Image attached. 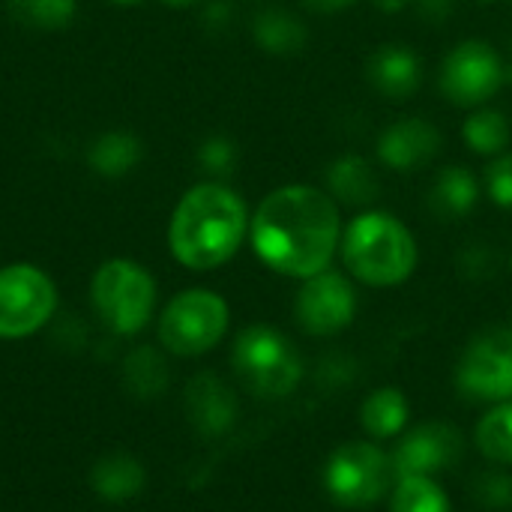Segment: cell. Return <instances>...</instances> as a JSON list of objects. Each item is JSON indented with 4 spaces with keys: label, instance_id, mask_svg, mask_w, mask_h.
Masks as SVG:
<instances>
[{
    "label": "cell",
    "instance_id": "1",
    "mask_svg": "<svg viewBox=\"0 0 512 512\" xmlns=\"http://www.w3.org/2000/svg\"><path fill=\"white\" fill-rule=\"evenodd\" d=\"M249 237L255 255L270 270L309 279L330 267L342 243L339 204L318 186H279L258 204Z\"/></svg>",
    "mask_w": 512,
    "mask_h": 512
},
{
    "label": "cell",
    "instance_id": "2",
    "mask_svg": "<svg viewBox=\"0 0 512 512\" xmlns=\"http://www.w3.org/2000/svg\"><path fill=\"white\" fill-rule=\"evenodd\" d=\"M249 231L243 198L222 183L192 186L174 207L168 225L171 255L189 270H216L228 264Z\"/></svg>",
    "mask_w": 512,
    "mask_h": 512
},
{
    "label": "cell",
    "instance_id": "3",
    "mask_svg": "<svg viewBox=\"0 0 512 512\" xmlns=\"http://www.w3.org/2000/svg\"><path fill=\"white\" fill-rule=\"evenodd\" d=\"M345 270L372 285L393 288L411 279L417 267V240L396 216L384 210H369L348 222L339 243Z\"/></svg>",
    "mask_w": 512,
    "mask_h": 512
},
{
    "label": "cell",
    "instance_id": "4",
    "mask_svg": "<svg viewBox=\"0 0 512 512\" xmlns=\"http://www.w3.org/2000/svg\"><path fill=\"white\" fill-rule=\"evenodd\" d=\"M234 372L261 399L288 396L303 378V360L291 339L267 324L246 327L231 351Z\"/></svg>",
    "mask_w": 512,
    "mask_h": 512
},
{
    "label": "cell",
    "instance_id": "5",
    "mask_svg": "<svg viewBox=\"0 0 512 512\" xmlns=\"http://www.w3.org/2000/svg\"><path fill=\"white\" fill-rule=\"evenodd\" d=\"M90 297L111 333L135 336L138 330H144V324L153 315L156 282L141 264L129 258H114L96 270Z\"/></svg>",
    "mask_w": 512,
    "mask_h": 512
},
{
    "label": "cell",
    "instance_id": "6",
    "mask_svg": "<svg viewBox=\"0 0 512 512\" xmlns=\"http://www.w3.org/2000/svg\"><path fill=\"white\" fill-rule=\"evenodd\" d=\"M396 483L390 456L369 444V441H351L342 444L324 468V489L327 495L348 510L372 507L378 504Z\"/></svg>",
    "mask_w": 512,
    "mask_h": 512
},
{
    "label": "cell",
    "instance_id": "7",
    "mask_svg": "<svg viewBox=\"0 0 512 512\" xmlns=\"http://www.w3.org/2000/svg\"><path fill=\"white\" fill-rule=\"evenodd\" d=\"M228 330V303L204 288L177 294L159 318V342L177 357L207 354Z\"/></svg>",
    "mask_w": 512,
    "mask_h": 512
},
{
    "label": "cell",
    "instance_id": "8",
    "mask_svg": "<svg viewBox=\"0 0 512 512\" xmlns=\"http://www.w3.org/2000/svg\"><path fill=\"white\" fill-rule=\"evenodd\" d=\"M507 84V63L483 39L459 42L441 63L438 87L459 108H477L489 102Z\"/></svg>",
    "mask_w": 512,
    "mask_h": 512
},
{
    "label": "cell",
    "instance_id": "9",
    "mask_svg": "<svg viewBox=\"0 0 512 512\" xmlns=\"http://www.w3.org/2000/svg\"><path fill=\"white\" fill-rule=\"evenodd\" d=\"M57 306L54 282L33 264L0 270V339H24L48 324Z\"/></svg>",
    "mask_w": 512,
    "mask_h": 512
},
{
    "label": "cell",
    "instance_id": "10",
    "mask_svg": "<svg viewBox=\"0 0 512 512\" xmlns=\"http://www.w3.org/2000/svg\"><path fill=\"white\" fill-rule=\"evenodd\" d=\"M456 387L474 402H512V330H486L465 348Z\"/></svg>",
    "mask_w": 512,
    "mask_h": 512
},
{
    "label": "cell",
    "instance_id": "11",
    "mask_svg": "<svg viewBox=\"0 0 512 512\" xmlns=\"http://www.w3.org/2000/svg\"><path fill=\"white\" fill-rule=\"evenodd\" d=\"M357 315V294L351 279L336 270H321L303 279V288L294 300V318L309 336H336Z\"/></svg>",
    "mask_w": 512,
    "mask_h": 512
},
{
    "label": "cell",
    "instance_id": "12",
    "mask_svg": "<svg viewBox=\"0 0 512 512\" xmlns=\"http://www.w3.org/2000/svg\"><path fill=\"white\" fill-rule=\"evenodd\" d=\"M462 453H465V441H462L459 429L450 423L432 420V423L411 429L390 453V462H393L396 480H405V477H432L435 480L438 474L456 468Z\"/></svg>",
    "mask_w": 512,
    "mask_h": 512
},
{
    "label": "cell",
    "instance_id": "13",
    "mask_svg": "<svg viewBox=\"0 0 512 512\" xmlns=\"http://www.w3.org/2000/svg\"><path fill=\"white\" fill-rule=\"evenodd\" d=\"M441 144L444 138L435 123L423 117H402L381 132L378 159L399 174H411L426 168L441 153Z\"/></svg>",
    "mask_w": 512,
    "mask_h": 512
},
{
    "label": "cell",
    "instance_id": "14",
    "mask_svg": "<svg viewBox=\"0 0 512 512\" xmlns=\"http://www.w3.org/2000/svg\"><path fill=\"white\" fill-rule=\"evenodd\" d=\"M183 408H186L192 429L204 438L225 435L237 420V396L213 372H201L189 381Z\"/></svg>",
    "mask_w": 512,
    "mask_h": 512
},
{
    "label": "cell",
    "instance_id": "15",
    "mask_svg": "<svg viewBox=\"0 0 512 512\" xmlns=\"http://www.w3.org/2000/svg\"><path fill=\"white\" fill-rule=\"evenodd\" d=\"M369 84L393 102L414 96L423 84V63L408 45H381L366 60Z\"/></svg>",
    "mask_w": 512,
    "mask_h": 512
},
{
    "label": "cell",
    "instance_id": "16",
    "mask_svg": "<svg viewBox=\"0 0 512 512\" xmlns=\"http://www.w3.org/2000/svg\"><path fill=\"white\" fill-rule=\"evenodd\" d=\"M327 195L336 204H351V207H366L381 198V180L372 162L360 153H345L333 159L324 171Z\"/></svg>",
    "mask_w": 512,
    "mask_h": 512
},
{
    "label": "cell",
    "instance_id": "17",
    "mask_svg": "<svg viewBox=\"0 0 512 512\" xmlns=\"http://www.w3.org/2000/svg\"><path fill=\"white\" fill-rule=\"evenodd\" d=\"M426 201H429L432 216H438L444 222H456V219H465L477 207L480 183H477V177L468 168L450 165V168L438 171Z\"/></svg>",
    "mask_w": 512,
    "mask_h": 512
},
{
    "label": "cell",
    "instance_id": "18",
    "mask_svg": "<svg viewBox=\"0 0 512 512\" xmlns=\"http://www.w3.org/2000/svg\"><path fill=\"white\" fill-rule=\"evenodd\" d=\"M90 483L102 501L120 504V501L135 498L144 489V468L138 459L126 456V453H111L93 465Z\"/></svg>",
    "mask_w": 512,
    "mask_h": 512
},
{
    "label": "cell",
    "instance_id": "19",
    "mask_svg": "<svg viewBox=\"0 0 512 512\" xmlns=\"http://www.w3.org/2000/svg\"><path fill=\"white\" fill-rule=\"evenodd\" d=\"M252 36L255 42L270 51V54H279V57H291V54H300L309 42V30L306 24L285 12V9H264L255 15L252 21Z\"/></svg>",
    "mask_w": 512,
    "mask_h": 512
},
{
    "label": "cell",
    "instance_id": "20",
    "mask_svg": "<svg viewBox=\"0 0 512 512\" xmlns=\"http://www.w3.org/2000/svg\"><path fill=\"white\" fill-rule=\"evenodd\" d=\"M408 414V399L396 387H381L360 405V423L378 441L396 438L408 426Z\"/></svg>",
    "mask_w": 512,
    "mask_h": 512
},
{
    "label": "cell",
    "instance_id": "21",
    "mask_svg": "<svg viewBox=\"0 0 512 512\" xmlns=\"http://www.w3.org/2000/svg\"><path fill=\"white\" fill-rule=\"evenodd\" d=\"M123 381H126V390L132 396H138V399L162 396V390L168 387L165 357L150 345H141V348L129 351V357L123 360Z\"/></svg>",
    "mask_w": 512,
    "mask_h": 512
},
{
    "label": "cell",
    "instance_id": "22",
    "mask_svg": "<svg viewBox=\"0 0 512 512\" xmlns=\"http://www.w3.org/2000/svg\"><path fill=\"white\" fill-rule=\"evenodd\" d=\"M141 159V141L129 132H105L90 147V165L102 177H123Z\"/></svg>",
    "mask_w": 512,
    "mask_h": 512
},
{
    "label": "cell",
    "instance_id": "23",
    "mask_svg": "<svg viewBox=\"0 0 512 512\" xmlns=\"http://www.w3.org/2000/svg\"><path fill=\"white\" fill-rule=\"evenodd\" d=\"M462 138L480 156H501L510 144V120L495 108H480L465 120Z\"/></svg>",
    "mask_w": 512,
    "mask_h": 512
},
{
    "label": "cell",
    "instance_id": "24",
    "mask_svg": "<svg viewBox=\"0 0 512 512\" xmlns=\"http://www.w3.org/2000/svg\"><path fill=\"white\" fill-rule=\"evenodd\" d=\"M477 450L495 462V465H512V402H498L474 432Z\"/></svg>",
    "mask_w": 512,
    "mask_h": 512
},
{
    "label": "cell",
    "instance_id": "25",
    "mask_svg": "<svg viewBox=\"0 0 512 512\" xmlns=\"http://www.w3.org/2000/svg\"><path fill=\"white\" fill-rule=\"evenodd\" d=\"M390 512H453V507L432 477H405L396 480Z\"/></svg>",
    "mask_w": 512,
    "mask_h": 512
},
{
    "label": "cell",
    "instance_id": "26",
    "mask_svg": "<svg viewBox=\"0 0 512 512\" xmlns=\"http://www.w3.org/2000/svg\"><path fill=\"white\" fill-rule=\"evenodd\" d=\"M9 15L33 30H60L75 15V0H6Z\"/></svg>",
    "mask_w": 512,
    "mask_h": 512
},
{
    "label": "cell",
    "instance_id": "27",
    "mask_svg": "<svg viewBox=\"0 0 512 512\" xmlns=\"http://www.w3.org/2000/svg\"><path fill=\"white\" fill-rule=\"evenodd\" d=\"M477 504L489 507V510H507L512 504V477L504 471H483L474 477L471 486Z\"/></svg>",
    "mask_w": 512,
    "mask_h": 512
},
{
    "label": "cell",
    "instance_id": "28",
    "mask_svg": "<svg viewBox=\"0 0 512 512\" xmlns=\"http://www.w3.org/2000/svg\"><path fill=\"white\" fill-rule=\"evenodd\" d=\"M198 162L207 174L213 177H228L237 165V144L225 135H213L201 144L198 150Z\"/></svg>",
    "mask_w": 512,
    "mask_h": 512
},
{
    "label": "cell",
    "instance_id": "29",
    "mask_svg": "<svg viewBox=\"0 0 512 512\" xmlns=\"http://www.w3.org/2000/svg\"><path fill=\"white\" fill-rule=\"evenodd\" d=\"M456 264H459V273H462L465 279L480 282V279H492V276H495V270H498V255H495V249H489V246H483V243H471V246H465V249L459 252Z\"/></svg>",
    "mask_w": 512,
    "mask_h": 512
},
{
    "label": "cell",
    "instance_id": "30",
    "mask_svg": "<svg viewBox=\"0 0 512 512\" xmlns=\"http://www.w3.org/2000/svg\"><path fill=\"white\" fill-rule=\"evenodd\" d=\"M486 189H489V198L498 207L512 210V153H501L486 168Z\"/></svg>",
    "mask_w": 512,
    "mask_h": 512
},
{
    "label": "cell",
    "instance_id": "31",
    "mask_svg": "<svg viewBox=\"0 0 512 512\" xmlns=\"http://www.w3.org/2000/svg\"><path fill=\"white\" fill-rule=\"evenodd\" d=\"M354 375H357L354 360L351 357H342V354H330L318 366V381H327V384H351Z\"/></svg>",
    "mask_w": 512,
    "mask_h": 512
},
{
    "label": "cell",
    "instance_id": "32",
    "mask_svg": "<svg viewBox=\"0 0 512 512\" xmlns=\"http://www.w3.org/2000/svg\"><path fill=\"white\" fill-rule=\"evenodd\" d=\"M414 9L429 24H444L453 15V0H414Z\"/></svg>",
    "mask_w": 512,
    "mask_h": 512
},
{
    "label": "cell",
    "instance_id": "33",
    "mask_svg": "<svg viewBox=\"0 0 512 512\" xmlns=\"http://www.w3.org/2000/svg\"><path fill=\"white\" fill-rule=\"evenodd\" d=\"M357 0H303L306 9L312 12H324V15H333V12H342V9H351Z\"/></svg>",
    "mask_w": 512,
    "mask_h": 512
},
{
    "label": "cell",
    "instance_id": "34",
    "mask_svg": "<svg viewBox=\"0 0 512 512\" xmlns=\"http://www.w3.org/2000/svg\"><path fill=\"white\" fill-rule=\"evenodd\" d=\"M228 18H231V6L225 0H216L213 6H207V21L210 24L222 27V24H228Z\"/></svg>",
    "mask_w": 512,
    "mask_h": 512
},
{
    "label": "cell",
    "instance_id": "35",
    "mask_svg": "<svg viewBox=\"0 0 512 512\" xmlns=\"http://www.w3.org/2000/svg\"><path fill=\"white\" fill-rule=\"evenodd\" d=\"M381 12H387V15H393V12H402L411 0H372Z\"/></svg>",
    "mask_w": 512,
    "mask_h": 512
},
{
    "label": "cell",
    "instance_id": "36",
    "mask_svg": "<svg viewBox=\"0 0 512 512\" xmlns=\"http://www.w3.org/2000/svg\"><path fill=\"white\" fill-rule=\"evenodd\" d=\"M165 3H171V6H192V3H198V0H165Z\"/></svg>",
    "mask_w": 512,
    "mask_h": 512
},
{
    "label": "cell",
    "instance_id": "37",
    "mask_svg": "<svg viewBox=\"0 0 512 512\" xmlns=\"http://www.w3.org/2000/svg\"><path fill=\"white\" fill-rule=\"evenodd\" d=\"M510 54H512V36H510ZM507 84H512V60L507 63Z\"/></svg>",
    "mask_w": 512,
    "mask_h": 512
},
{
    "label": "cell",
    "instance_id": "38",
    "mask_svg": "<svg viewBox=\"0 0 512 512\" xmlns=\"http://www.w3.org/2000/svg\"><path fill=\"white\" fill-rule=\"evenodd\" d=\"M111 3H120V6H132V3H138V0H111Z\"/></svg>",
    "mask_w": 512,
    "mask_h": 512
},
{
    "label": "cell",
    "instance_id": "39",
    "mask_svg": "<svg viewBox=\"0 0 512 512\" xmlns=\"http://www.w3.org/2000/svg\"><path fill=\"white\" fill-rule=\"evenodd\" d=\"M477 3H495V0H477Z\"/></svg>",
    "mask_w": 512,
    "mask_h": 512
},
{
    "label": "cell",
    "instance_id": "40",
    "mask_svg": "<svg viewBox=\"0 0 512 512\" xmlns=\"http://www.w3.org/2000/svg\"><path fill=\"white\" fill-rule=\"evenodd\" d=\"M510 267H512V255H510Z\"/></svg>",
    "mask_w": 512,
    "mask_h": 512
}]
</instances>
